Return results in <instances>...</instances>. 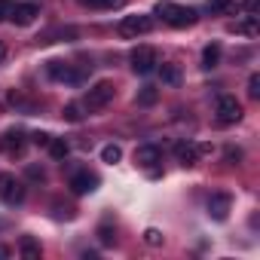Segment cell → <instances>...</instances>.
<instances>
[{
	"label": "cell",
	"instance_id": "6da1fadb",
	"mask_svg": "<svg viewBox=\"0 0 260 260\" xmlns=\"http://www.w3.org/2000/svg\"><path fill=\"white\" fill-rule=\"evenodd\" d=\"M156 16H162V22H169L172 28H187L196 22V10L190 7H178L172 0H159L156 4Z\"/></svg>",
	"mask_w": 260,
	"mask_h": 260
},
{
	"label": "cell",
	"instance_id": "7a4b0ae2",
	"mask_svg": "<svg viewBox=\"0 0 260 260\" xmlns=\"http://www.w3.org/2000/svg\"><path fill=\"white\" fill-rule=\"evenodd\" d=\"M110 101H113V83H107V80L89 86V92L83 95V107H86V110H101V107H107Z\"/></svg>",
	"mask_w": 260,
	"mask_h": 260
},
{
	"label": "cell",
	"instance_id": "3957f363",
	"mask_svg": "<svg viewBox=\"0 0 260 260\" xmlns=\"http://www.w3.org/2000/svg\"><path fill=\"white\" fill-rule=\"evenodd\" d=\"M156 68H159V55H156L153 46H135V49H132V71H135V74L147 77V74H153Z\"/></svg>",
	"mask_w": 260,
	"mask_h": 260
},
{
	"label": "cell",
	"instance_id": "277c9868",
	"mask_svg": "<svg viewBox=\"0 0 260 260\" xmlns=\"http://www.w3.org/2000/svg\"><path fill=\"white\" fill-rule=\"evenodd\" d=\"M46 74H49L52 80H58V83H71V86L86 83V74L77 71V68L68 64V61H49V64H46Z\"/></svg>",
	"mask_w": 260,
	"mask_h": 260
},
{
	"label": "cell",
	"instance_id": "5b68a950",
	"mask_svg": "<svg viewBox=\"0 0 260 260\" xmlns=\"http://www.w3.org/2000/svg\"><path fill=\"white\" fill-rule=\"evenodd\" d=\"M214 113H217V122H220V125H233V122L242 119V104H239L236 95H220Z\"/></svg>",
	"mask_w": 260,
	"mask_h": 260
},
{
	"label": "cell",
	"instance_id": "8992f818",
	"mask_svg": "<svg viewBox=\"0 0 260 260\" xmlns=\"http://www.w3.org/2000/svg\"><path fill=\"white\" fill-rule=\"evenodd\" d=\"M0 196L7 205H22L25 202V184L16 181L13 175H0Z\"/></svg>",
	"mask_w": 260,
	"mask_h": 260
},
{
	"label": "cell",
	"instance_id": "52a82bcc",
	"mask_svg": "<svg viewBox=\"0 0 260 260\" xmlns=\"http://www.w3.org/2000/svg\"><path fill=\"white\" fill-rule=\"evenodd\" d=\"M153 28V19L150 16H125L119 22V34L122 37H138V34H147Z\"/></svg>",
	"mask_w": 260,
	"mask_h": 260
},
{
	"label": "cell",
	"instance_id": "ba28073f",
	"mask_svg": "<svg viewBox=\"0 0 260 260\" xmlns=\"http://www.w3.org/2000/svg\"><path fill=\"white\" fill-rule=\"evenodd\" d=\"M25 147H28V138H25V132H19V128H10V132L0 138V150L7 156H22Z\"/></svg>",
	"mask_w": 260,
	"mask_h": 260
},
{
	"label": "cell",
	"instance_id": "9c48e42d",
	"mask_svg": "<svg viewBox=\"0 0 260 260\" xmlns=\"http://www.w3.org/2000/svg\"><path fill=\"white\" fill-rule=\"evenodd\" d=\"M37 16H40V7H37V4H13V13H10V19H13L19 28L31 25Z\"/></svg>",
	"mask_w": 260,
	"mask_h": 260
},
{
	"label": "cell",
	"instance_id": "30bf717a",
	"mask_svg": "<svg viewBox=\"0 0 260 260\" xmlns=\"http://www.w3.org/2000/svg\"><path fill=\"white\" fill-rule=\"evenodd\" d=\"M230 208H233V199L226 193H214L208 199V217H214V220H226L230 217Z\"/></svg>",
	"mask_w": 260,
	"mask_h": 260
},
{
	"label": "cell",
	"instance_id": "8fae6325",
	"mask_svg": "<svg viewBox=\"0 0 260 260\" xmlns=\"http://www.w3.org/2000/svg\"><path fill=\"white\" fill-rule=\"evenodd\" d=\"M98 187V178L92 175V172H77L74 178H71V190L77 193V196H86V193H92Z\"/></svg>",
	"mask_w": 260,
	"mask_h": 260
},
{
	"label": "cell",
	"instance_id": "7c38bea8",
	"mask_svg": "<svg viewBox=\"0 0 260 260\" xmlns=\"http://www.w3.org/2000/svg\"><path fill=\"white\" fill-rule=\"evenodd\" d=\"M159 159H162V150H159L156 144H144V147H138V150H135V162H138V166H144V169H153Z\"/></svg>",
	"mask_w": 260,
	"mask_h": 260
},
{
	"label": "cell",
	"instance_id": "4fadbf2b",
	"mask_svg": "<svg viewBox=\"0 0 260 260\" xmlns=\"http://www.w3.org/2000/svg\"><path fill=\"white\" fill-rule=\"evenodd\" d=\"M175 159H178L181 166H196V159H199V147H196L193 141H181V144L175 147Z\"/></svg>",
	"mask_w": 260,
	"mask_h": 260
},
{
	"label": "cell",
	"instance_id": "5bb4252c",
	"mask_svg": "<svg viewBox=\"0 0 260 260\" xmlns=\"http://www.w3.org/2000/svg\"><path fill=\"white\" fill-rule=\"evenodd\" d=\"M236 34H242V37H257V34H260L257 16H245L242 22H236Z\"/></svg>",
	"mask_w": 260,
	"mask_h": 260
},
{
	"label": "cell",
	"instance_id": "9a60e30c",
	"mask_svg": "<svg viewBox=\"0 0 260 260\" xmlns=\"http://www.w3.org/2000/svg\"><path fill=\"white\" fill-rule=\"evenodd\" d=\"M220 64V46L217 43H211V46H205L202 49V68L205 71H211V68H217Z\"/></svg>",
	"mask_w": 260,
	"mask_h": 260
},
{
	"label": "cell",
	"instance_id": "2e32d148",
	"mask_svg": "<svg viewBox=\"0 0 260 260\" xmlns=\"http://www.w3.org/2000/svg\"><path fill=\"white\" fill-rule=\"evenodd\" d=\"M19 251H22V257H25V260H40V245H37L31 236H22Z\"/></svg>",
	"mask_w": 260,
	"mask_h": 260
},
{
	"label": "cell",
	"instance_id": "e0dca14e",
	"mask_svg": "<svg viewBox=\"0 0 260 260\" xmlns=\"http://www.w3.org/2000/svg\"><path fill=\"white\" fill-rule=\"evenodd\" d=\"M135 101H138L141 107H153V104L159 101V89H156V86H144V89L138 92V98H135Z\"/></svg>",
	"mask_w": 260,
	"mask_h": 260
},
{
	"label": "cell",
	"instance_id": "ac0fdd59",
	"mask_svg": "<svg viewBox=\"0 0 260 260\" xmlns=\"http://www.w3.org/2000/svg\"><path fill=\"white\" fill-rule=\"evenodd\" d=\"M68 153H71V144H68L64 138H52V141H49V156H52V159H58V162H61Z\"/></svg>",
	"mask_w": 260,
	"mask_h": 260
},
{
	"label": "cell",
	"instance_id": "d6986e66",
	"mask_svg": "<svg viewBox=\"0 0 260 260\" xmlns=\"http://www.w3.org/2000/svg\"><path fill=\"white\" fill-rule=\"evenodd\" d=\"M159 77H162V83L178 86V83H181V68H178V64H162V68H159Z\"/></svg>",
	"mask_w": 260,
	"mask_h": 260
},
{
	"label": "cell",
	"instance_id": "ffe728a7",
	"mask_svg": "<svg viewBox=\"0 0 260 260\" xmlns=\"http://www.w3.org/2000/svg\"><path fill=\"white\" fill-rule=\"evenodd\" d=\"M208 10H214V13H236L239 4H233V0H208Z\"/></svg>",
	"mask_w": 260,
	"mask_h": 260
},
{
	"label": "cell",
	"instance_id": "44dd1931",
	"mask_svg": "<svg viewBox=\"0 0 260 260\" xmlns=\"http://www.w3.org/2000/svg\"><path fill=\"white\" fill-rule=\"evenodd\" d=\"M101 159H104L107 166H113V162H119V159H122V150H119L116 144H107V147L101 150Z\"/></svg>",
	"mask_w": 260,
	"mask_h": 260
},
{
	"label": "cell",
	"instance_id": "7402d4cb",
	"mask_svg": "<svg viewBox=\"0 0 260 260\" xmlns=\"http://www.w3.org/2000/svg\"><path fill=\"white\" fill-rule=\"evenodd\" d=\"M61 116H64L68 122H80V119H83V107H80V104H68V107L61 110Z\"/></svg>",
	"mask_w": 260,
	"mask_h": 260
},
{
	"label": "cell",
	"instance_id": "603a6c76",
	"mask_svg": "<svg viewBox=\"0 0 260 260\" xmlns=\"http://www.w3.org/2000/svg\"><path fill=\"white\" fill-rule=\"evenodd\" d=\"M83 7H122L125 0H80Z\"/></svg>",
	"mask_w": 260,
	"mask_h": 260
},
{
	"label": "cell",
	"instance_id": "cb8c5ba5",
	"mask_svg": "<svg viewBox=\"0 0 260 260\" xmlns=\"http://www.w3.org/2000/svg\"><path fill=\"white\" fill-rule=\"evenodd\" d=\"M248 95H251V98H260V74H251V80H248Z\"/></svg>",
	"mask_w": 260,
	"mask_h": 260
},
{
	"label": "cell",
	"instance_id": "d4e9b609",
	"mask_svg": "<svg viewBox=\"0 0 260 260\" xmlns=\"http://www.w3.org/2000/svg\"><path fill=\"white\" fill-rule=\"evenodd\" d=\"M144 242L156 248V245H162V233H159V230H147V233H144Z\"/></svg>",
	"mask_w": 260,
	"mask_h": 260
},
{
	"label": "cell",
	"instance_id": "484cf974",
	"mask_svg": "<svg viewBox=\"0 0 260 260\" xmlns=\"http://www.w3.org/2000/svg\"><path fill=\"white\" fill-rule=\"evenodd\" d=\"M98 239H101L104 245H113V239H116V236H113V230H110V226H98Z\"/></svg>",
	"mask_w": 260,
	"mask_h": 260
},
{
	"label": "cell",
	"instance_id": "4316f807",
	"mask_svg": "<svg viewBox=\"0 0 260 260\" xmlns=\"http://www.w3.org/2000/svg\"><path fill=\"white\" fill-rule=\"evenodd\" d=\"M28 178H31V181H46V172H43L40 166H28Z\"/></svg>",
	"mask_w": 260,
	"mask_h": 260
},
{
	"label": "cell",
	"instance_id": "83f0119b",
	"mask_svg": "<svg viewBox=\"0 0 260 260\" xmlns=\"http://www.w3.org/2000/svg\"><path fill=\"white\" fill-rule=\"evenodd\" d=\"M242 7L248 10V16H257L260 13V0H242Z\"/></svg>",
	"mask_w": 260,
	"mask_h": 260
},
{
	"label": "cell",
	"instance_id": "f1b7e54d",
	"mask_svg": "<svg viewBox=\"0 0 260 260\" xmlns=\"http://www.w3.org/2000/svg\"><path fill=\"white\" fill-rule=\"evenodd\" d=\"M10 13H13V0H0V22L10 19Z\"/></svg>",
	"mask_w": 260,
	"mask_h": 260
},
{
	"label": "cell",
	"instance_id": "f546056e",
	"mask_svg": "<svg viewBox=\"0 0 260 260\" xmlns=\"http://www.w3.org/2000/svg\"><path fill=\"white\" fill-rule=\"evenodd\" d=\"M49 141H52V135H46V132H37L34 135V144L37 147H49Z\"/></svg>",
	"mask_w": 260,
	"mask_h": 260
},
{
	"label": "cell",
	"instance_id": "4dcf8cb0",
	"mask_svg": "<svg viewBox=\"0 0 260 260\" xmlns=\"http://www.w3.org/2000/svg\"><path fill=\"white\" fill-rule=\"evenodd\" d=\"M242 159V150L239 147H226V162H239Z\"/></svg>",
	"mask_w": 260,
	"mask_h": 260
},
{
	"label": "cell",
	"instance_id": "1f68e13d",
	"mask_svg": "<svg viewBox=\"0 0 260 260\" xmlns=\"http://www.w3.org/2000/svg\"><path fill=\"white\" fill-rule=\"evenodd\" d=\"M4 58H7V46H4V43H0V61H4Z\"/></svg>",
	"mask_w": 260,
	"mask_h": 260
},
{
	"label": "cell",
	"instance_id": "d6a6232c",
	"mask_svg": "<svg viewBox=\"0 0 260 260\" xmlns=\"http://www.w3.org/2000/svg\"><path fill=\"white\" fill-rule=\"evenodd\" d=\"M0 257H10V248H0Z\"/></svg>",
	"mask_w": 260,
	"mask_h": 260
}]
</instances>
